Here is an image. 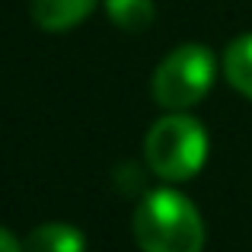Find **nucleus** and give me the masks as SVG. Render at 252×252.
<instances>
[{"label": "nucleus", "instance_id": "1", "mask_svg": "<svg viewBox=\"0 0 252 252\" xmlns=\"http://www.w3.org/2000/svg\"><path fill=\"white\" fill-rule=\"evenodd\" d=\"M134 240L141 252H201L204 220L201 211L176 189H154L134 208Z\"/></svg>", "mask_w": 252, "mask_h": 252}, {"label": "nucleus", "instance_id": "2", "mask_svg": "<svg viewBox=\"0 0 252 252\" xmlns=\"http://www.w3.org/2000/svg\"><path fill=\"white\" fill-rule=\"evenodd\" d=\"M147 169L163 182H189L208 160V134L201 122L185 112H169L150 125L144 137Z\"/></svg>", "mask_w": 252, "mask_h": 252}, {"label": "nucleus", "instance_id": "3", "mask_svg": "<svg viewBox=\"0 0 252 252\" xmlns=\"http://www.w3.org/2000/svg\"><path fill=\"white\" fill-rule=\"evenodd\" d=\"M214 74H217L214 55L204 45H198V42L179 45V48H172L160 61V67L154 70V80H150L154 102L169 109V112L191 109L214 86Z\"/></svg>", "mask_w": 252, "mask_h": 252}, {"label": "nucleus", "instance_id": "4", "mask_svg": "<svg viewBox=\"0 0 252 252\" xmlns=\"http://www.w3.org/2000/svg\"><path fill=\"white\" fill-rule=\"evenodd\" d=\"M99 6V0H29V13L38 29L45 32H67L77 29L83 19Z\"/></svg>", "mask_w": 252, "mask_h": 252}, {"label": "nucleus", "instance_id": "5", "mask_svg": "<svg viewBox=\"0 0 252 252\" xmlns=\"http://www.w3.org/2000/svg\"><path fill=\"white\" fill-rule=\"evenodd\" d=\"M83 249H86V236L74 223L64 220L38 223L23 240V252H83Z\"/></svg>", "mask_w": 252, "mask_h": 252}, {"label": "nucleus", "instance_id": "6", "mask_svg": "<svg viewBox=\"0 0 252 252\" xmlns=\"http://www.w3.org/2000/svg\"><path fill=\"white\" fill-rule=\"evenodd\" d=\"M223 77L240 96H246L252 102V32L233 38L227 45V51H223Z\"/></svg>", "mask_w": 252, "mask_h": 252}, {"label": "nucleus", "instance_id": "7", "mask_svg": "<svg viewBox=\"0 0 252 252\" xmlns=\"http://www.w3.org/2000/svg\"><path fill=\"white\" fill-rule=\"evenodd\" d=\"M105 13L122 32H144L157 16L154 0H105Z\"/></svg>", "mask_w": 252, "mask_h": 252}, {"label": "nucleus", "instance_id": "8", "mask_svg": "<svg viewBox=\"0 0 252 252\" xmlns=\"http://www.w3.org/2000/svg\"><path fill=\"white\" fill-rule=\"evenodd\" d=\"M0 252H23V243L3 227H0Z\"/></svg>", "mask_w": 252, "mask_h": 252}]
</instances>
